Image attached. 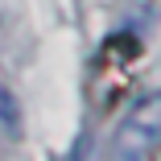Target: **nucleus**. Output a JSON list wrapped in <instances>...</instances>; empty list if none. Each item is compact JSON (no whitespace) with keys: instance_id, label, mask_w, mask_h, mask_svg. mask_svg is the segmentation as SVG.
Masks as SVG:
<instances>
[{"instance_id":"f257e3e1","label":"nucleus","mask_w":161,"mask_h":161,"mask_svg":"<svg viewBox=\"0 0 161 161\" xmlns=\"http://www.w3.org/2000/svg\"><path fill=\"white\" fill-rule=\"evenodd\" d=\"M0 116H8V120L17 116V108H13V99H8V91H4V87H0Z\"/></svg>"}]
</instances>
